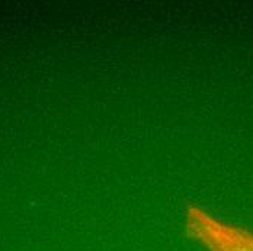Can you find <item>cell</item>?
Segmentation results:
<instances>
[{
	"label": "cell",
	"mask_w": 253,
	"mask_h": 251,
	"mask_svg": "<svg viewBox=\"0 0 253 251\" xmlns=\"http://www.w3.org/2000/svg\"><path fill=\"white\" fill-rule=\"evenodd\" d=\"M185 232L207 251H253V231L220 219L197 205L185 211Z\"/></svg>",
	"instance_id": "1"
}]
</instances>
